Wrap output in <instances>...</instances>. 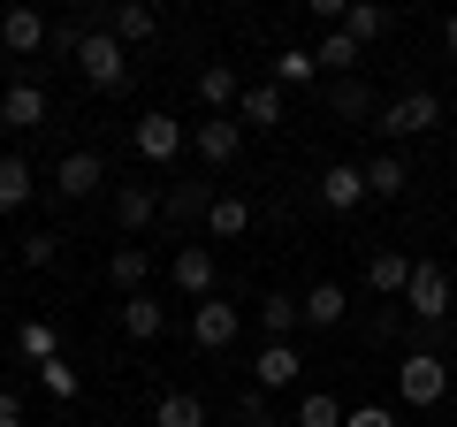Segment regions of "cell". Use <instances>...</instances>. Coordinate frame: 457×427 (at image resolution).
<instances>
[{"label":"cell","instance_id":"6da1fadb","mask_svg":"<svg viewBox=\"0 0 457 427\" xmlns=\"http://www.w3.org/2000/svg\"><path fill=\"white\" fill-rule=\"evenodd\" d=\"M77 77L84 84H99V92H122V77H130V46L107 31V23H84V38H77Z\"/></svg>","mask_w":457,"mask_h":427},{"label":"cell","instance_id":"7a4b0ae2","mask_svg":"<svg viewBox=\"0 0 457 427\" xmlns=\"http://www.w3.org/2000/svg\"><path fill=\"white\" fill-rule=\"evenodd\" d=\"M396 397H404L411 412H435L442 397H450V366H442V351H404V359H396Z\"/></svg>","mask_w":457,"mask_h":427},{"label":"cell","instance_id":"3957f363","mask_svg":"<svg viewBox=\"0 0 457 427\" xmlns=\"http://www.w3.org/2000/svg\"><path fill=\"white\" fill-rule=\"evenodd\" d=\"M404 313L420 321V329H435L442 313H450V275H442L435 260H411V290H404Z\"/></svg>","mask_w":457,"mask_h":427},{"label":"cell","instance_id":"277c9868","mask_svg":"<svg viewBox=\"0 0 457 427\" xmlns=\"http://www.w3.org/2000/svg\"><path fill=\"white\" fill-rule=\"evenodd\" d=\"M435 122H442V99L435 92H404V99L381 107V138H420V130H435Z\"/></svg>","mask_w":457,"mask_h":427},{"label":"cell","instance_id":"5b68a950","mask_svg":"<svg viewBox=\"0 0 457 427\" xmlns=\"http://www.w3.org/2000/svg\"><path fill=\"white\" fill-rule=\"evenodd\" d=\"M191 146H198V161H206V168H228L237 153H245V122H237V115H198Z\"/></svg>","mask_w":457,"mask_h":427},{"label":"cell","instance_id":"8992f818","mask_svg":"<svg viewBox=\"0 0 457 427\" xmlns=\"http://www.w3.org/2000/svg\"><path fill=\"white\" fill-rule=\"evenodd\" d=\"M130 138H137V161H153V168H168L183 146H191L176 115H137V122H130Z\"/></svg>","mask_w":457,"mask_h":427},{"label":"cell","instance_id":"52a82bcc","mask_svg":"<svg viewBox=\"0 0 457 427\" xmlns=\"http://www.w3.org/2000/svg\"><path fill=\"white\" fill-rule=\"evenodd\" d=\"M237 329H245V313L221 306V297L191 306V344H198V351H228V344H237Z\"/></svg>","mask_w":457,"mask_h":427},{"label":"cell","instance_id":"ba28073f","mask_svg":"<svg viewBox=\"0 0 457 427\" xmlns=\"http://www.w3.org/2000/svg\"><path fill=\"white\" fill-rule=\"evenodd\" d=\"M366 290L381 297V306H404V290H411V252H366Z\"/></svg>","mask_w":457,"mask_h":427},{"label":"cell","instance_id":"9c48e42d","mask_svg":"<svg viewBox=\"0 0 457 427\" xmlns=\"http://www.w3.org/2000/svg\"><path fill=\"white\" fill-rule=\"evenodd\" d=\"M99 183H107V161H99V153H62V161H54V191H62L69 206L92 198Z\"/></svg>","mask_w":457,"mask_h":427},{"label":"cell","instance_id":"30bf717a","mask_svg":"<svg viewBox=\"0 0 457 427\" xmlns=\"http://www.w3.org/2000/svg\"><path fill=\"white\" fill-rule=\"evenodd\" d=\"M320 206H328V214H359V206H366V168L328 161V168H320Z\"/></svg>","mask_w":457,"mask_h":427},{"label":"cell","instance_id":"8fae6325","mask_svg":"<svg viewBox=\"0 0 457 427\" xmlns=\"http://www.w3.org/2000/svg\"><path fill=\"white\" fill-rule=\"evenodd\" d=\"M168 275H176V290H183V297H198V306H206L213 282H221V267H213V252H206V245H183L176 260H168Z\"/></svg>","mask_w":457,"mask_h":427},{"label":"cell","instance_id":"7c38bea8","mask_svg":"<svg viewBox=\"0 0 457 427\" xmlns=\"http://www.w3.org/2000/svg\"><path fill=\"white\" fill-rule=\"evenodd\" d=\"M206 214H213L206 183H168V191H161V222H168V230H191V222H206Z\"/></svg>","mask_w":457,"mask_h":427},{"label":"cell","instance_id":"4fadbf2b","mask_svg":"<svg viewBox=\"0 0 457 427\" xmlns=\"http://www.w3.org/2000/svg\"><path fill=\"white\" fill-rule=\"evenodd\" d=\"M114 222L130 237H145L153 222H161V191H153V183H122V191H114Z\"/></svg>","mask_w":457,"mask_h":427},{"label":"cell","instance_id":"5bb4252c","mask_svg":"<svg viewBox=\"0 0 457 427\" xmlns=\"http://www.w3.org/2000/svg\"><path fill=\"white\" fill-rule=\"evenodd\" d=\"M237 99H245V84H237V69H228V62L198 69V107H206V115H237Z\"/></svg>","mask_w":457,"mask_h":427},{"label":"cell","instance_id":"9a60e30c","mask_svg":"<svg viewBox=\"0 0 457 427\" xmlns=\"http://www.w3.org/2000/svg\"><path fill=\"white\" fill-rule=\"evenodd\" d=\"M54 38V23L38 16V8H8V16H0V46L8 54H38Z\"/></svg>","mask_w":457,"mask_h":427},{"label":"cell","instance_id":"2e32d148","mask_svg":"<svg viewBox=\"0 0 457 427\" xmlns=\"http://www.w3.org/2000/svg\"><path fill=\"white\" fill-rule=\"evenodd\" d=\"M107 282L122 297H137L153 282V245H114V260H107Z\"/></svg>","mask_w":457,"mask_h":427},{"label":"cell","instance_id":"e0dca14e","mask_svg":"<svg viewBox=\"0 0 457 427\" xmlns=\"http://www.w3.org/2000/svg\"><path fill=\"white\" fill-rule=\"evenodd\" d=\"M0 122H16V130H38V122H46V92H38L31 77H16L8 92H0Z\"/></svg>","mask_w":457,"mask_h":427},{"label":"cell","instance_id":"ac0fdd59","mask_svg":"<svg viewBox=\"0 0 457 427\" xmlns=\"http://www.w3.org/2000/svg\"><path fill=\"white\" fill-rule=\"evenodd\" d=\"M168 329V306L153 290H137V297H122V336H130V344H153V336Z\"/></svg>","mask_w":457,"mask_h":427},{"label":"cell","instance_id":"d6986e66","mask_svg":"<svg viewBox=\"0 0 457 427\" xmlns=\"http://www.w3.org/2000/svg\"><path fill=\"white\" fill-rule=\"evenodd\" d=\"M305 329H343V313H351V297H343V282H312L305 297Z\"/></svg>","mask_w":457,"mask_h":427},{"label":"cell","instance_id":"ffe728a7","mask_svg":"<svg viewBox=\"0 0 457 427\" xmlns=\"http://www.w3.org/2000/svg\"><path fill=\"white\" fill-rule=\"evenodd\" d=\"M237 122H260V130H275V122H282V84H275V77L245 84V99H237Z\"/></svg>","mask_w":457,"mask_h":427},{"label":"cell","instance_id":"44dd1931","mask_svg":"<svg viewBox=\"0 0 457 427\" xmlns=\"http://www.w3.org/2000/svg\"><path fill=\"white\" fill-rule=\"evenodd\" d=\"M359 168H366V198H404V183H411L404 153H374V161H359Z\"/></svg>","mask_w":457,"mask_h":427},{"label":"cell","instance_id":"7402d4cb","mask_svg":"<svg viewBox=\"0 0 457 427\" xmlns=\"http://www.w3.org/2000/svg\"><path fill=\"white\" fill-rule=\"evenodd\" d=\"M31 191H38L31 161H23V153H0V214H16V206H31Z\"/></svg>","mask_w":457,"mask_h":427},{"label":"cell","instance_id":"603a6c76","mask_svg":"<svg viewBox=\"0 0 457 427\" xmlns=\"http://www.w3.org/2000/svg\"><path fill=\"white\" fill-rule=\"evenodd\" d=\"M107 31L122 38V46H145V38L161 31V16H153L145 0H122V8H107Z\"/></svg>","mask_w":457,"mask_h":427},{"label":"cell","instance_id":"cb8c5ba5","mask_svg":"<svg viewBox=\"0 0 457 427\" xmlns=\"http://www.w3.org/2000/svg\"><path fill=\"white\" fill-rule=\"evenodd\" d=\"M343 31L359 38V46H374V38H389V31H396V16L381 8V0H351V8H343Z\"/></svg>","mask_w":457,"mask_h":427},{"label":"cell","instance_id":"d4e9b609","mask_svg":"<svg viewBox=\"0 0 457 427\" xmlns=\"http://www.w3.org/2000/svg\"><path fill=\"white\" fill-rule=\"evenodd\" d=\"M153 427H206V397L198 389H168L153 405Z\"/></svg>","mask_w":457,"mask_h":427},{"label":"cell","instance_id":"484cf974","mask_svg":"<svg viewBox=\"0 0 457 427\" xmlns=\"http://www.w3.org/2000/svg\"><path fill=\"white\" fill-rule=\"evenodd\" d=\"M297 321H305V306H297V297H282V290L260 297V329H267V344H290Z\"/></svg>","mask_w":457,"mask_h":427},{"label":"cell","instance_id":"4316f807","mask_svg":"<svg viewBox=\"0 0 457 427\" xmlns=\"http://www.w3.org/2000/svg\"><path fill=\"white\" fill-rule=\"evenodd\" d=\"M297 374H305V359H297V344H267V351H260V389H290Z\"/></svg>","mask_w":457,"mask_h":427},{"label":"cell","instance_id":"83f0119b","mask_svg":"<svg viewBox=\"0 0 457 427\" xmlns=\"http://www.w3.org/2000/svg\"><path fill=\"white\" fill-rule=\"evenodd\" d=\"M359 38H351V31H320V46H312V62H320V69H343V77H351V69H359Z\"/></svg>","mask_w":457,"mask_h":427},{"label":"cell","instance_id":"f1b7e54d","mask_svg":"<svg viewBox=\"0 0 457 427\" xmlns=\"http://www.w3.org/2000/svg\"><path fill=\"white\" fill-rule=\"evenodd\" d=\"M252 230V206H245V198H213V214H206V237H245Z\"/></svg>","mask_w":457,"mask_h":427},{"label":"cell","instance_id":"f546056e","mask_svg":"<svg viewBox=\"0 0 457 427\" xmlns=\"http://www.w3.org/2000/svg\"><path fill=\"white\" fill-rule=\"evenodd\" d=\"M328 115H343V122H359V115H374V92H366L359 77H343L336 92H328Z\"/></svg>","mask_w":457,"mask_h":427},{"label":"cell","instance_id":"4dcf8cb0","mask_svg":"<svg viewBox=\"0 0 457 427\" xmlns=\"http://www.w3.org/2000/svg\"><path fill=\"white\" fill-rule=\"evenodd\" d=\"M312 77H320L312 46H282V54H275V84H282V92H290V84H312Z\"/></svg>","mask_w":457,"mask_h":427},{"label":"cell","instance_id":"1f68e13d","mask_svg":"<svg viewBox=\"0 0 457 427\" xmlns=\"http://www.w3.org/2000/svg\"><path fill=\"white\" fill-rule=\"evenodd\" d=\"M16 351H23V359H31V366L62 359V351H54V321H23V329H16Z\"/></svg>","mask_w":457,"mask_h":427},{"label":"cell","instance_id":"d6a6232c","mask_svg":"<svg viewBox=\"0 0 457 427\" xmlns=\"http://www.w3.org/2000/svg\"><path fill=\"white\" fill-rule=\"evenodd\" d=\"M297 427H343V405L328 389H312V397H297Z\"/></svg>","mask_w":457,"mask_h":427},{"label":"cell","instance_id":"836d02e7","mask_svg":"<svg viewBox=\"0 0 457 427\" xmlns=\"http://www.w3.org/2000/svg\"><path fill=\"white\" fill-rule=\"evenodd\" d=\"M54 260H62V237H54V230H31V237H23V267H54Z\"/></svg>","mask_w":457,"mask_h":427},{"label":"cell","instance_id":"e575fe53","mask_svg":"<svg viewBox=\"0 0 457 427\" xmlns=\"http://www.w3.org/2000/svg\"><path fill=\"white\" fill-rule=\"evenodd\" d=\"M38 381H46V397H62V405L77 397V366H69V359H46V366H38Z\"/></svg>","mask_w":457,"mask_h":427},{"label":"cell","instance_id":"d590c367","mask_svg":"<svg viewBox=\"0 0 457 427\" xmlns=\"http://www.w3.org/2000/svg\"><path fill=\"white\" fill-rule=\"evenodd\" d=\"M237 420H245V427H275V420H267V389H245V397H237Z\"/></svg>","mask_w":457,"mask_h":427},{"label":"cell","instance_id":"8d00e7d4","mask_svg":"<svg viewBox=\"0 0 457 427\" xmlns=\"http://www.w3.org/2000/svg\"><path fill=\"white\" fill-rule=\"evenodd\" d=\"M343 427H396L389 405H359V412H343Z\"/></svg>","mask_w":457,"mask_h":427},{"label":"cell","instance_id":"74e56055","mask_svg":"<svg viewBox=\"0 0 457 427\" xmlns=\"http://www.w3.org/2000/svg\"><path fill=\"white\" fill-rule=\"evenodd\" d=\"M0 427H23V405H16V389H0Z\"/></svg>","mask_w":457,"mask_h":427},{"label":"cell","instance_id":"f35d334b","mask_svg":"<svg viewBox=\"0 0 457 427\" xmlns=\"http://www.w3.org/2000/svg\"><path fill=\"white\" fill-rule=\"evenodd\" d=\"M442 46H450V62H457V16H450V23H442Z\"/></svg>","mask_w":457,"mask_h":427}]
</instances>
